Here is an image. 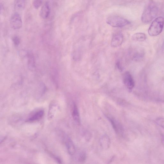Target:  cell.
<instances>
[{"label": "cell", "instance_id": "1", "mask_svg": "<svg viewBox=\"0 0 164 164\" xmlns=\"http://www.w3.org/2000/svg\"><path fill=\"white\" fill-rule=\"evenodd\" d=\"M158 12V8L156 5L149 4L144 9L141 16V20L144 23L151 22L157 16Z\"/></svg>", "mask_w": 164, "mask_h": 164}, {"label": "cell", "instance_id": "2", "mask_svg": "<svg viewBox=\"0 0 164 164\" xmlns=\"http://www.w3.org/2000/svg\"><path fill=\"white\" fill-rule=\"evenodd\" d=\"M164 19L162 16L155 18L150 26L148 30L149 34L151 36H155L162 32L164 27Z\"/></svg>", "mask_w": 164, "mask_h": 164}, {"label": "cell", "instance_id": "3", "mask_svg": "<svg viewBox=\"0 0 164 164\" xmlns=\"http://www.w3.org/2000/svg\"><path fill=\"white\" fill-rule=\"evenodd\" d=\"M107 23L114 27H124L130 24V22L126 19L118 16H112L108 17L106 20Z\"/></svg>", "mask_w": 164, "mask_h": 164}, {"label": "cell", "instance_id": "4", "mask_svg": "<svg viewBox=\"0 0 164 164\" xmlns=\"http://www.w3.org/2000/svg\"><path fill=\"white\" fill-rule=\"evenodd\" d=\"M11 27L14 30L20 29L23 26V22L20 15L18 13L13 14L10 20Z\"/></svg>", "mask_w": 164, "mask_h": 164}, {"label": "cell", "instance_id": "5", "mask_svg": "<svg viewBox=\"0 0 164 164\" xmlns=\"http://www.w3.org/2000/svg\"><path fill=\"white\" fill-rule=\"evenodd\" d=\"M124 84L130 90H132L135 86V82L132 75L129 72L127 71L123 76Z\"/></svg>", "mask_w": 164, "mask_h": 164}, {"label": "cell", "instance_id": "6", "mask_svg": "<svg viewBox=\"0 0 164 164\" xmlns=\"http://www.w3.org/2000/svg\"><path fill=\"white\" fill-rule=\"evenodd\" d=\"M124 37L121 33H117L113 36L111 41V46L113 48H117L121 45L123 43Z\"/></svg>", "mask_w": 164, "mask_h": 164}, {"label": "cell", "instance_id": "7", "mask_svg": "<svg viewBox=\"0 0 164 164\" xmlns=\"http://www.w3.org/2000/svg\"><path fill=\"white\" fill-rule=\"evenodd\" d=\"M51 13V8L48 2H46L42 7L40 12L41 18L46 19L49 17Z\"/></svg>", "mask_w": 164, "mask_h": 164}, {"label": "cell", "instance_id": "8", "mask_svg": "<svg viewBox=\"0 0 164 164\" xmlns=\"http://www.w3.org/2000/svg\"><path fill=\"white\" fill-rule=\"evenodd\" d=\"M28 66L29 70L33 71L35 70L36 67V62L35 57L32 53H28Z\"/></svg>", "mask_w": 164, "mask_h": 164}, {"label": "cell", "instance_id": "9", "mask_svg": "<svg viewBox=\"0 0 164 164\" xmlns=\"http://www.w3.org/2000/svg\"><path fill=\"white\" fill-rule=\"evenodd\" d=\"M58 109V107L56 103H52L50 105L48 113V118L49 120L52 119L54 117Z\"/></svg>", "mask_w": 164, "mask_h": 164}, {"label": "cell", "instance_id": "10", "mask_svg": "<svg viewBox=\"0 0 164 164\" xmlns=\"http://www.w3.org/2000/svg\"><path fill=\"white\" fill-rule=\"evenodd\" d=\"M50 74L52 82L55 87H58L59 84V78L57 71L56 69H52Z\"/></svg>", "mask_w": 164, "mask_h": 164}, {"label": "cell", "instance_id": "11", "mask_svg": "<svg viewBox=\"0 0 164 164\" xmlns=\"http://www.w3.org/2000/svg\"><path fill=\"white\" fill-rule=\"evenodd\" d=\"M65 140V145L69 154L73 155L76 152V148L73 141L68 137L66 138Z\"/></svg>", "mask_w": 164, "mask_h": 164}, {"label": "cell", "instance_id": "12", "mask_svg": "<svg viewBox=\"0 0 164 164\" xmlns=\"http://www.w3.org/2000/svg\"><path fill=\"white\" fill-rule=\"evenodd\" d=\"M100 144L102 148L107 149L109 148L110 145V140L108 136L106 135H104L100 140Z\"/></svg>", "mask_w": 164, "mask_h": 164}, {"label": "cell", "instance_id": "13", "mask_svg": "<svg viewBox=\"0 0 164 164\" xmlns=\"http://www.w3.org/2000/svg\"><path fill=\"white\" fill-rule=\"evenodd\" d=\"M26 0H15V9L18 11L23 10L26 5Z\"/></svg>", "mask_w": 164, "mask_h": 164}, {"label": "cell", "instance_id": "14", "mask_svg": "<svg viewBox=\"0 0 164 164\" xmlns=\"http://www.w3.org/2000/svg\"><path fill=\"white\" fill-rule=\"evenodd\" d=\"M146 39V35L143 33H136L132 36V40L135 41L142 42L145 40Z\"/></svg>", "mask_w": 164, "mask_h": 164}, {"label": "cell", "instance_id": "15", "mask_svg": "<svg viewBox=\"0 0 164 164\" xmlns=\"http://www.w3.org/2000/svg\"><path fill=\"white\" fill-rule=\"evenodd\" d=\"M109 120L116 133L121 134L123 129L121 125L113 119L109 118Z\"/></svg>", "mask_w": 164, "mask_h": 164}, {"label": "cell", "instance_id": "16", "mask_svg": "<svg viewBox=\"0 0 164 164\" xmlns=\"http://www.w3.org/2000/svg\"><path fill=\"white\" fill-rule=\"evenodd\" d=\"M73 116L74 120L79 124H80V119L78 109L76 104H74L73 110Z\"/></svg>", "mask_w": 164, "mask_h": 164}, {"label": "cell", "instance_id": "17", "mask_svg": "<svg viewBox=\"0 0 164 164\" xmlns=\"http://www.w3.org/2000/svg\"><path fill=\"white\" fill-rule=\"evenodd\" d=\"M44 113V111L43 110H41L38 111L29 119L28 121H32L40 119L43 116Z\"/></svg>", "mask_w": 164, "mask_h": 164}, {"label": "cell", "instance_id": "18", "mask_svg": "<svg viewBox=\"0 0 164 164\" xmlns=\"http://www.w3.org/2000/svg\"><path fill=\"white\" fill-rule=\"evenodd\" d=\"M46 90L45 84L43 82L38 83L37 88V92L39 95L41 96L45 92Z\"/></svg>", "mask_w": 164, "mask_h": 164}, {"label": "cell", "instance_id": "19", "mask_svg": "<svg viewBox=\"0 0 164 164\" xmlns=\"http://www.w3.org/2000/svg\"><path fill=\"white\" fill-rule=\"evenodd\" d=\"M156 124L161 127L164 129V118L159 117L155 120Z\"/></svg>", "mask_w": 164, "mask_h": 164}, {"label": "cell", "instance_id": "20", "mask_svg": "<svg viewBox=\"0 0 164 164\" xmlns=\"http://www.w3.org/2000/svg\"><path fill=\"white\" fill-rule=\"evenodd\" d=\"M43 0H34L33 2V6L36 9H38L43 4Z\"/></svg>", "mask_w": 164, "mask_h": 164}, {"label": "cell", "instance_id": "21", "mask_svg": "<svg viewBox=\"0 0 164 164\" xmlns=\"http://www.w3.org/2000/svg\"><path fill=\"white\" fill-rule=\"evenodd\" d=\"M13 42L16 46H18L20 43V39L17 36H15L13 38Z\"/></svg>", "mask_w": 164, "mask_h": 164}, {"label": "cell", "instance_id": "22", "mask_svg": "<svg viewBox=\"0 0 164 164\" xmlns=\"http://www.w3.org/2000/svg\"><path fill=\"white\" fill-rule=\"evenodd\" d=\"M86 155L84 152H82L80 154L79 158V161L80 162H85L86 159Z\"/></svg>", "mask_w": 164, "mask_h": 164}]
</instances>
